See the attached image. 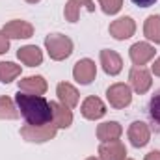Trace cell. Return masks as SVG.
Masks as SVG:
<instances>
[{"mask_svg": "<svg viewBox=\"0 0 160 160\" xmlns=\"http://www.w3.org/2000/svg\"><path fill=\"white\" fill-rule=\"evenodd\" d=\"M15 102H17V108L21 110V116L26 119L28 125L39 127L52 121L50 102L41 95H28L19 91V95H15Z\"/></svg>", "mask_w": 160, "mask_h": 160, "instance_id": "1", "label": "cell"}, {"mask_svg": "<svg viewBox=\"0 0 160 160\" xmlns=\"http://www.w3.org/2000/svg\"><path fill=\"white\" fill-rule=\"evenodd\" d=\"M45 47H47L48 56L52 60H56V62H62V60L69 58L71 52H73V41L67 36H63V34H50V36H47Z\"/></svg>", "mask_w": 160, "mask_h": 160, "instance_id": "2", "label": "cell"}, {"mask_svg": "<svg viewBox=\"0 0 160 160\" xmlns=\"http://www.w3.org/2000/svg\"><path fill=\"white\" fill-rule=\"evenodd\" d=\"M58 132V127L54 123H47V125H39V127H34V125H24L21 128V136L30 142V143H45V142H50Z\"/></svg>", "mask_w": 160, "mask_h": 160, "instance_id": "3", "label": "cell"}, {"mask_svg": "<svg viewBox=\"0 0 160 160\" xmlns=\"http://www.w3.org/2000/svg\"><path fill=\"white\" fill-rule=\"evenodd\" d=\"M106 99L108 102L114 106V108H125L130 104L132 101V93H130V88L127 84H112L108 89H106Z\"/></svg>", "mask_w": 160, "mask_h": 160, "instance_id": "4", "label": "cell"}, {"mask_svg": "<svg viewBox=\"0 0 160 160\" xmlns=\"http://www.w3.org/2000/svg\"><path fill=\"white\" fill-rule=\"evenodd\" d=\"M155 52H157V50H155L153 45L140 41V43H134V45L130 47L128 56H130V60H132V63H134L136 67H142V65H145L147 62H151V60L155 58Z\"/></svg>", "mask_w": 160, "mask_h": 160, "instance_id": "5", "label": "cell"}, {"mask_svg": "<svg viewBox=\"0 0 160 160\" xmlns=\"http://www.w3.org/2000/svg\"><path fill=\"white\" fill-rule=\"evenodd\" d=\"M2 32L8 38H11V39H26V38L34 36V26L30 22H26V21H19L17 19V21H9L2 28Z\"/></svg>", "mask_w": 160, "mask_h": 160, "instance_id": "6", "label": "cell"}, {"mask_svg": "<svg viewBox=\"0 0 160 160\" xmlns=\"http://www.w3.org/2000/svg\"><path fill=\"white\" fill-rule=\"evenodd\" d=\"M128 80H130L132 89L136 93H140V95L147 93L149 88H151V84H153L149 71H145L143 67H132L130 69V75H128Z\"/></svg>", "mask_w": 160, "mask_h": 160, "instance_id": "7", "label": "cell"}, {"mask_svg": "<svg viewBox=\"0 0 160 160\" xmlns=\"http://www.w3.org/2000/svg\"><path fill=\"white\" fill-rule=\"evenodd\" d=\"M110 36H114L116 39H128L134 36L136 32V22L130 19V17H121V19H116L112 24H110Z\"/></svg>", "mask_w": 160, "mask_h": 160, "instance_id": "8", "label": "cell"}, {"mask_svg": "<svg viewBox=\"0 0 160 160\" xmlns=\"http://www.w3.org/2000/svg\"><path fill=\"white\" fill-rule=\"evenodd\" d=\"M95 75H97V67H95V62H91L89 58L78 60L75 63L73 77H75L77 82H80V84H89V82H93Z\"/></svg>", "mask_w": 160, "mask_h": 160, "instance_id": "9", "label": "cell"}, {"mask_svg": "<svg viewBox=\"0 0 160 160\" xmlns=\"http://www.w3.org/2000/svg\"><path fill=\"white\" fill-rule=\"evenodd\" d=\"M149 138H151V132H149V127L147 123L143 121H134L130 127H128V140L134 147H143L149 143Z\"/></svg>", "mask_w": 160, "mask_h": 160, "instance_id": "10", "label": "cell"}, {"mask_svg": "<svg viewBox=\"0 0 160 160\" xmlns=\"http://www.w3.org/2000/svg\"><path fill=\"white\" fill-rule=\"evenodd\" d=\"M104 114H106V106L99 97H88L82 102V116L86 119H91V121L101 119Z\"/></svg>", "mask_w": 160, "mask_h": 160, "instance_id": "11", "label": "cell"}, {"mask_svg": "<svg viewBox=\"0 0 160 160\" xmlns=\"http://www.w3.org/2000/svg\"><path fill=\"white\" fill-rule=\"evenodd\" d=\"M101 65L104 69V73L108 75H119L121 69H123V62H121V56L116 52V50H101Z\"/></svg>", "mask_w": 160, "mask_h": 160, "instance_id": "12", "label": "cell"}, {"mask_svg": "<svg viewBox=\"0 0 160 160\" xmlns=\"http://www.w3.org/2000/svg\"><path fill=\"white\" fill-rule=\"evenodd\" d=\"M99 155H101V160H125L127 149H125V145L119 140L104 142L99 147Z\"/></svg>", "mask_w": 160, "mask_h": 160, "instance_id": "13", "label": "cell"}, {"mask_svg": "<svg viewBox=\"0 0 160 160\" xmlns=\"http://www.w3.org/2000/svg\"><path fill=\"white\" fill-rule=\"evenodd\" d=\"M82 9H86V11L91 13V11H95V4H93L91 0H69V2L65 4V9H63L65 19H67L69 22H77Z\"/></svg>", "mask_w": 160, "mask_h": 160, "instance_id": "14", "label": "cell"}, {"mask_svg": "<svg viewBox=\"0 0 160 160\" xmlns=\"http://www.w3.org/2000/svg\"><path fill=\"white\" fill-rule=\"evenodd\" d=\"M56 95H58L60 102L67 108H75L78 104V91L69 82H60L58 88H56Z\"/></svg>", "mask_w": 160, "mask_h": 160, "instance_id": "15", "label": "cell"}, {"mask_svg": "<svg viewBox=\"0 0 160 160\" xmlns=\"http://www.w3.org/2000/svg\"><path fill=\"white\" fill-rule=\"evenodd\" d=\"M50 108H52V123L58 128L71 127V123H73V112H71V108L63 106L62 102H50Z\"/></svg>", "mask_w": 160, "mask_h": 160, "instance_id": "16", "label": "cell"}, {"mask_svg": "<svg viewBox=\"0 0 160 160\" xmlns=\"http://www.w3.org/2000/svg\"><path fill=\"white\" fill-rule=\"evenodd\" d=\"M19 91L28 95H43L47 91V80L43 77H26L19 80Z\"/></svg>", "mask_w": 160, "mask_h": 160, "instance_id": "17", "label": "cell"}, {"mask_svg": "<svg viewBox=\"0 0 160 160\" xmlns=\"http://www.w3.org/2000/svg\"><path fill=\"white\" fill-rule=\"evenodd\" d=\"M123 132L121 125L118 121H106V123H101L97 127V138L104 143V142H114L118 140Z\"/></svg>", "mask_w": 160, "mask_h": 160, "instance_id": "18", "label": "cell"}, {"mask_svg": "<svg viewBox=\"0 0 160 160\" xmlns=\"http://www.w3.org/2000/svg\"><path fill=\"white\" fill-rule=\"evenodd\" d=\"M17 56L28 67H36V65H39L41 62H43V52H41L36 45H26V47L19 48L17 50Z\"/></svg>", "mask_w": 160, "mask_h": 160, "instance_id": "19", "label": "cell"}, {"mask_svg": "<svg viewBox=\"0 0 160 160\" xmlns=\"http://www.w3.org/2000/svg\"><path fill=\"white\" fill-rule=\"evenodd\" d=\"M147 118L151 121L153 128L160 132V88L155 91V95L147 102Z\"/></svg>", "mask_w": 160, "mask_h": 160, "instance_id": "20", "label": "cell"}, {"mask_svg": "<svg viewBox=\"0 0 160 160\" xmlns=\"http://www.w3.org/2000/svg\"><path fill=\"white\" fill-rule=\"evenodd\" d=\"M143 34L149 41L160 43V15H149L143 24Z\"/></svg>", "mask_w": 160, "mask_h": 160, "instance_id": "21", "label": "cell"}, {"mask_svg": "<svg viewBox=\"0 0 160 160\" xmlns=\"http://www.w3.org/2000/svg\"><path fill=\"white\" fill-rule=\"evenodd\" d=\"M21 75V65H15L13 62H0V82L9 84Z\"/></svg>", "mask_w": 160, "mask_h": 160, "instance_id": "22", "label": "cell"}, {"mask_svg": "<svg viewBox=\"0 0 160 160\" xmlns=\"http://www.w3.org/2000/svg\"><path fill=\"white\" fill-rule=\"evenodd\" d=\"M19 108L9 97H0V119H17Z\"/></svg>", "mask_w": 160, "mask_h": 160, "instance_id": "23", "label": "cell"}, {"mask_svg": "<svg viewBox=\"0 0 160 160\" xmlns=\"http://www.w3.org/2000/svg\"><path fill=\"white\" fill-rule=\"evenodd\" d=\"M99 4H101V8H102L104 13L116 15L121 9V6H123V0H99Z\"/></svg>", "mask_w": 160, "mask_h": 160, "instance_id": "24", "label": "cell"}, {"mask_svg": "<svg viewBox=\"0 0 160 160\" xmlns=\"http://www.w3.org/2000/svg\"><path fill=\"white\" fill-rule=\"evenodd\" d=\"M8 50H9V38L4 32H0V54H4Z\"/></svg>", "mask_w": 160, "mask_h": 160, "instance_id": "25", "label": "cell"}, {"mask_svg": "<svg viewBox=\"0 0 160 160\" xmlns=\"http://www.w3.org/2000/svg\"><path fill=\"white\" fill-rule=\"evenodd\" d=\"M136 6H140V8H149V6H153L157 0H132Z\"/></svg>", "mask_w": 160, "mask_h": 160, "instance_id": "26", "label": "cell"}, {"mask_svg": "<svg viewBox=\"0 0 160 160\" xmlns=\"http://www.w3.org/2000/svg\"><path fill=\"white\" fill-rule=\"evenodd\" d=\"M151 69H153V75H155V77H160V58L155 60V63H153Z\"/></svg>", "mask_w": 160, "mask_h": 160, "instance_id": "27", "label": "cell"}, {"mask_svg": "<svg viewBox=\"0 0 160 160\" xmlns=\"http://www.w3.org/2000/svg\"><path fill=\"white\" fill-rule=\"evenodd\" d=\"M145 160H160V151H151L145 155Z\"/></svg>", "mask_w": 160, "mask_h": 160, "instance_id": "28", "label": "cell"}, {"mask_svg": "<svg viewBox=\"0 0 160 160\" xmlns=\"http://www.w3.org/2000/svg\"><path fill=\"white\" fill-rule=\"evenodd\" d=\"M86 160H101V158H97V157H89V158H86Z\"/></svg>", "mask_w": 160, "mask_h": 160, "instance_id": "29", "label": "cell"}, {"mask_svg": "<svg viewBox=\"0 0 160 160\" xmlns=\"http://www.w3.org/2000/svg\"><path fill=\"white\" fill-rule=\"evenodd\" d=\"M26 2H30V4H36V2H39V0H26Z\"/></svg>", "mask_w": 160, "mask_h": 160, "instance_id": "30", "label": "cell"}, {"mask_svg": "<svg viewBox=\"0 0 160 160\" xmlns=\"http://www.w3.org/2000/svg\"><path fill=\"white\" fill-rule=\"evenodd\" d=\"M125 160H130V158H125Z\"/></svg>", "mask_w": 160, "mask_h": 160, "instance_id": "31", "label": "cell"}]
</instances>
